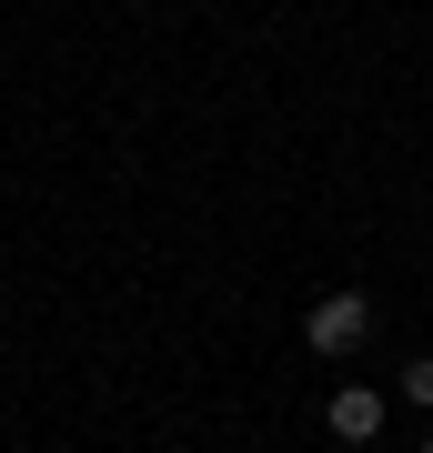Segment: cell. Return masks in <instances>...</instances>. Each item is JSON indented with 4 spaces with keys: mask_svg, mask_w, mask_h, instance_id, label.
Segmentation results:
<instances>
[{
    "mask_svg": "<svg viewBox=\"0 0 433 453\" xmlns=\"http://www.w3.org/2000/svg\"><path fill=\"white\" fill-rule=\"evenodd\" d=\"M303 342H313L322 363L363 353V342H373V303H363V292H322V303L303 312Z\"/></svg>",
    "mask_w": 433,
    "mask_h": 453,
    "instance_id": "1",
    "label": "cell"
},
{
    "mask_svg": "<svg viewBox=\"0 0 433 453\" xmlns=\"http://www.w3.org/2000/svg\"><path fill=\"white\" fill-rule=\"evenodd\" d=\"M383 413H393L383 383H343V393H322V434H333V443H373V434H383Z\"/></svg>",
    "mask_w": 433,
    "mask_h": 453,
    "instance_id": "2",
    "label": "cell"
},
{
    "mask_svg": "<svg viewBox=\"0 0 433 453\" xmlns=\"http://www.w3.org/2000/svg\"><path fill=\"white\" fill-rule=\"evenodd\" d=\"M393 393H403L414 413H433V353H414V363H403V383H393Z\"/></svg>",
    "mask_w": 433,
    "mask_h": 453,
    "instance_id": "3",
    "label": "cell"
},
{
    "mask_svg": "<svg viewBox=\"0 0 433 453\" xmlns=\"http://www.w3.org/2000/svg\"><path fill=\"white\" fill-rule=\"evenodd\" d=\"M414 453H433V443H414Z\"/></svg>",
    "mask_w": 433,
    "mask_h": 453,
    "instance_id": "4",
    "label": "cell"
}]
</instances>
